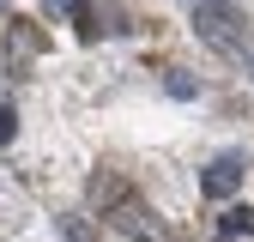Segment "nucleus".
<instances>
[{"instance_id":"nucleus-1","label":"nucleus","mask_w":254,"mask_h":242,"mask_svg":"<svg viewBox=\"0 0 254 242\" xmlns=\"http://www.w3.org/2000/svg\"><path fill=\"white\" fill-rule=\"evenodd\" d=\"M188 12H194V37L200 43H212L218 55L254 67V30H248V18L230 6V0H188Z\"/></svg>"},{"instance_id":"nucleus-2","label":"nucleus","mask_w":254,"mask_h":242,"mask_svg":"<svg viewBox=\"0 0 254 242\" xmlns=\"http://www.w3.org/2000/svg\"><path fill=\"white\" fill-rule=\"evenodd\" d=\"M242 176H248V158H242V151H218V158L206 164V176H200V188H206L212 200H230V194L242 188Z\"/></svg>"},{"instance_id":"nucleus-3","label":"nucleus","mask_w":254,"mask_h":242,"mask_svg":"<svg viewBox=\"0 0 254 242\" xmlns=\"http://www.w3.org/2000/svg\"><path fill=\"white\" fill-rule=\"evenodd\" d=\"M115 230H127V236H157V224H145L139 206H121V212H115Z\"/></svg>"},{"instance_id":"nucleus-4","label":"nucleus","mask_w":254,"mask_h":242,"mask_svg":"<svg viewBox=\"0 0 254 242\" xmlns=\"http://www.w3.org/2000/svg\"><path fill=\"white\" fill-rule=\"evenodd\" d=\"M248 230H254V212L248 206H230L224 212V236H248Z\"/></svg>"},{"instance_id":"nucleus-5","label":"nucleus","mask_w":254,"mask_h":242,"mask_svg":"<svg viewBox=\"0 0 254 242\" xmlns=\"http://www.w3.org/2000/svg\"><path fill=\"white\" fill-rule=\"evenodd\" d=\"M49 6H55V12H67V18H79V24L91 18V0H49Z\"/></svg>"},{"instance_id":"nucleus-6","label":"nucleus","mask_w":254,"mask_h":242,"mask_svg":"<svg viewBox=\"0 0 254 242\" xmlns=\"http://www.w3.org/2000/svg\"><path fill=\"white\" fill-rule=\"evenodd\" d=\"M12 133H18V115H12V109H6V103H0V145H6V139H12Z\"/></svg>"}]
</instances>
